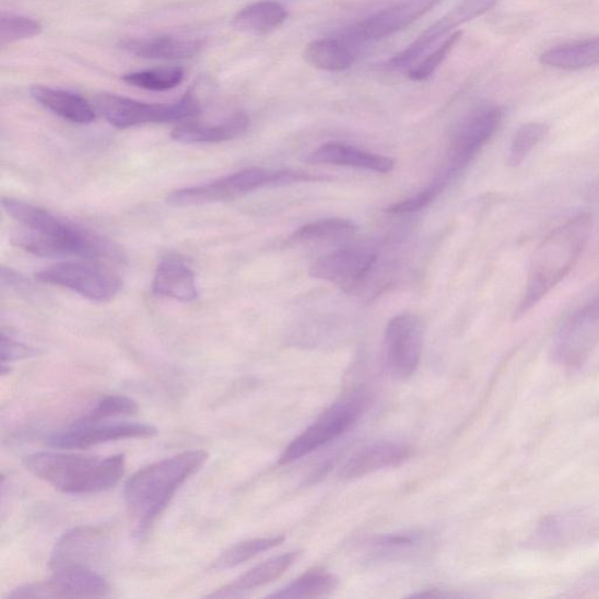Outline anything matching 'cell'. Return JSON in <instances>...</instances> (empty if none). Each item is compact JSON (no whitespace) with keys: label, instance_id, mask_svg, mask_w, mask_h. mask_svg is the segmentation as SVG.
Returning a JSON list of instances; mask_svg holds the SVG:
<instances>
[{"label":"cell","instance_id":"44dd1931","mask_svg":"<svg viewBox=\"0 0 599 599\" xmlns=\"http://www.w3.org/2000/svg\"><path fill=\"white\" fill-rule=\"evenodd\" d=\"M122 51L144 59L181 60L192 58L203 49V43L176 37L125 39Z\"/></svg>","mask_w":599,"mask_h":599},{"label":"cell","instance_id":"d6986e66","mask_svg":"<svg viewBox=\"0 0 599 599\" xmlns=\"http://www.w3.org/2000/svg\"><path fill=\"white\" fill-rule=\"evenodd\" d=\"M306 162L352 166V168L380 174H389L395 169L392 158L365 152V150L342 142L322 144L307 156Z\"/></svg>","mask_w":599,"mask_h":599},{"label":"cell","instance_id":"836d02e7","mask_svg":"<svg viewBox=\"0 0 599 599\" xmlns=\"http://www.w3.org/2000/svg\"><path fill=\"white\" fill-rule=\"evenodd\" d=\"M548 127L541 122L521 126L512 140L508 163L513 168L519 166L547 136Z\"/></svg>","mask_w":599,"mask_h":599},{"label":"cell","instance_id":"d4e9b609","mask_svg":"<svg viewBox=\"0 0 599 599\" xmlns=\"http://www.w3.org/2000/svg\"><path fill=\"white\" fill-rule=\"evenodd\" d=\"M31 96L63 120L78 125H90L96 119L93 107L80 95L46 86H33Z\"/></svg>","mask_w":599,"mask_h":599},{"label":"cell","instance_id":"8fae6325","mask_svg":"<svg viewBox=\"0 0 599 599\" xmlns=\"http://www.w3.org/2000/svg\"><path fill=\"white\" fill-rule=\"evenodd\" d=\"M378 259L377 248L368 242L348 245L316 260L309 271L321 279L352 293L368 278Z\"/></svg>","mask_w":599,"mask_h":599},{"label":"cell","instance_id":"9a60e30c","mask_svg":"<svg viewBox=\"0 0 599 599\" xmlns=\"http://www.w3.org/2000/svg\"><path fill=\"white\" fill-rule=\"evenodd\" d=\"M497 0H462L460 4L449 11L434 25L425 30L422 35L410 44L404 51L396 55L387 62L389 70H406L418 61L428 49L441 39L453 35L455 28L469 23L492 10Z\"/></svg>","mask_w":599,"mask_h":599},{"label":"cell","instance_id":"3957f363","mask_svg":"<svg viewBox=\"0 0 599 599\" xmlns=\"http://www.w3.org/2000/svg\"><path fill=\"white\" fill-rule=\"evenodd\" d=\"M27 471L64 494L105 492L119 484L126 456L91 457L63 453H37L24 459Z\"/></svg>","mask_w":599,"mask_h":599},{"label":"cell","instance_id":"9c48e42d","mask_svg":"<svg viewBox=\"0 0 599 599\" xmlns=\"http://www.w3.org/2000/svg\"><path fill=\"white\" fill-rule=\"evenodd\" d=\"M599 345V294L577 309L557 331L553 344L556 362L569 369L584 365Z\"/></svg>","mask_w":599,"mask_h":599},{"label":"cell","instance_id":"4fadbf2b","mask_svg":"<svg viewBox=\"0 0 599 599\" xmlns=\"http://www.w3.org/2000/svg\"><path fill=\"white\" fill-rule=\"evenodd\" d=\"M108 592L109 586L103 575L93 568L81 567L56 571L48 580L16 588L8 598H95L105 597Z\"/></svg>","mask_w":599,"mask_h":599},{"label":"cell","instance_id":"d6a6232c","mask_svg":"<svg viewBox=\"0 0 599 599\" xmlns=\"http://www.w3.org/2000/svg\"><path fill=\"white\" fill-rule=\"evenodd\" d=\"M138 410V404L129 397L121 395L107 396L94 409L73 423L79 425L97 424L113 418H118V415L134 414Z\"/></svg>","mask_w":599,"mask_h":599},{"label":"cell","instance_id":"8992f818","mask_svg":"<svg viewBox=\"0 0 599 599\" xmlns=\"http://www.w3.org/2000/svg\"><path fill=\"white\" fill-rule=\"evenodd\" d=\"M368 404L369 395L363 390L345 396L297 436L282 453L278 463H291L338 439L357 423Z\"/></svg>","mask_w":599,"mask_h":599},{"label":"cell","instance_id":"52a82bcc","mask_svg":"<svg viewBox=\"0 0 599 599\" xmlns=\"http://www.w3.org/2000/svg\"><path fill=\"white\" fill-rule=\"evenodd\" d=\"M96 106L104 118L116 128H131L150 124L176 122L195 118L199 108L196 98L188 94L174 104H146L114 94L96 97Z\"/></svg>","mask_w":599,"mask_h":599},{"label":"cell","instance_id":"8d00e7d4","mask_svg":"<svg viewBox=\"0 0 599 599\" xmlns=\"http://www.w3.org/2000/svg\"><path fill=\"white\" fill-rule=\"evenodd\" d=\"M461 37V31L454 32L453 35L448 36L437 49H434V51L427 55L420 63L415 64L414 68L409 71V79L420 82L428 79L431 75H434L448 55L451 54Z\"/></svg>","mask_w":599,"mask_h":599},{"label":"cell","instance_id":"4316f807","mask_svg":"<svg viewBox=\"0 0 599 599\" xmlns=\"http://www.w3.org/2000/svg\"><path fill=\"white\" fill-rule=\"evenodd\" d=\"M304 57L313 68L327 72H342L355 61L354 47L342 38H321L307 45Z\"/></svg>","mask_w":599,"mask_h":599},{"label":"cell","instance_id":"83f0119b","mask_svg":"<svg viewBox=\"0 0 599 599\" xmlns=\"http://www.w3.org/2000/svg\"><path fill=\"white\" fill-rule=\"evenodd\" d=\"M421 531H399L376 537L368 542V554L375 561H395L420 552L426 544Z\"/></svg>","mask_w":599,"mask_h":599},{"label":"cell","instance_id":"cb8c5ba5","mask_svg":"<svg viewBox=\"0 0 599 599\" xmlns=\"http://www.w3.org/2000/svg\"><path fill=\"white\" fill-rule=\"evenodd\" d=\"M289 19L286 8L277 0L259 2L242 9L232 21V26L249 36H266L279 28Z\"/></svg>","mask_w":599,"mask_h":599},{"label":"cell","instance_id":"30bf717a","mask_svg":"<svg viewBox=\"0 0 599 599\" xmlns=\"http://www.w3.org/2000/svg\"><path fill=\"white\" fill-rule=\"evenodd\" d=\"M443 0H398L351 27L340 32V38L352 46L385 39L418 22Z\"/></svg>","mask_w":599,"mask_h":599},{"label":"cell","instance_id":"2e32d148","mask_svg":"<svg viewBox=\"0 0 599 599\" xmlns=\"http://www.w3.org/2000/svg\"><path fill=\"white\" fill-rule=\"evenodd\" d=\"M158 434L155 426L141 423H102L79 425L72 423L68 428L48 437L47 444L55 448L85 449L95 445L124 441L153 438Z\"/></svg>","mask_w":599,"mask_h":599},{"label":"cell","instance_id":"7402d4cb","mask_svg":"<svg viewBox=\"0 0 599 599\" xmlns=\"http://www.w3.org/2000/svg\"><path fill=\"white\" fill-rule=\"evenodd\" d=\"M248 127V116L239 111L219 125H180L173 130L172 138L177 142L189 144L222 143L242 137Z\"/></svg>","mask_w":599,"mask_h":599},{"label":"cell","instance_id":"f1b7e54d","mask_svg":"<svg viewBox=\"0 0 599 599\" xmlns=\"http://www.w3.org/2000/svg\"><path fill=\"white\" fill-rule=\"evenodd\" d=\"M339 586L336 575L324 569L309 571L291 582L284 588L271 594L270 598H318L330 595Z\"/></svg>","mask_w":599,"mask_h":599},{"label":"cell","instance_id":"5b68a950","mask_svg":"<svg viewBox=\"0 0 599 599\" xmlns=\"http://www.w3.org/2000/svg\"><path fill=\"white\" fill-rule=\"evenodd\" d=\"M321 179L324 177L290 169L273 172L263 168H249L204 183V185L175 190L166 197V202L176 207L230 202L262 188Z\"/></svg>","mask_w":599,"mask_h":599},{"label":"cell","instance_id":"ba28073f","mask_svg":"<svg viewBox=\"0 0 599 599\" xmlns=\"http://www.w3.org/2000/svg\"><path fill=\"white\" fill-rule=\"evenodd\" d=\"M44 284L68 289L95 303H108L122 289V281L99 266L64 261L36 273Z\"/></svg>","mask_w":599,"mask_h":599},{"label":"cell","instance_id":"484cf974","mask_svg":"<svg viewBox=\"0 0 599 599\" xmlns=\"http://www.w3.org/2000/svg\"><path fill=\"white\" fill-rule=\"evenodd\" d=\"M540 62L563 71H578L599 64V37L555 46L540 56Z\"/></svg>","mask_w":599,"mask_h":599},{"label":"cell","instance_id":"e0dca14e","mask_svg":"<svg viewBox=\"0 0 599 599\" xmlns=\"http://www.w3.org/2000/svg\"><path fill=\"white\" fill-rule=\"evenodd\" d=\"M107 538L106 528L97 526H81L64 532L49 559V568L54 572L92 568L91 564L102 555Z\"/></svg>","mask_w":599,"mask_h":599},{"label":"cell","instance_id":"277c9868","mask_svg":"<svg viewBox=\"0 0 599 599\" xmlns=\"http://www.w3.org/2000/svg\"><path fill=\"white\" fill-rule=\"evenodd\" d=\"M3 209L26 230L56 240L69 258L104 259L124 262L126 257L119 245L85 227L57 218L39 207L3 197Z\"/></svg>","mask_w":599,"mask_h":599},{"label":"cell","instance_id":"f546056e","mask_svg":"<svg viewBox=\"0 0 599 599\" xmlns=\"http://www.w3.org/2000/svg\"><path fill=\"white\" fill-rule=\"evenodd\" d=\"M285 541L284 537H271L246 540L227 549L222 556L214 562L213 568L218 571L231 569L252 560L254 557L271 551Z\"/></svg>","mask_w":599,"mask_h":599},{"label":"cell","instance_id":"ffe728a7","mask_svg":"<svg viewBox=\"0 0 599 599\" xmlns=\"http://www.w3.org/2000/svg\"><path fill=\"white\" fill-rule=\"evenodd\" d=\"M153 292L180 303H192L199 296L196 275L189 266L175 258L163 259L153 279Z\"/></svg>","mask_w":599,"mask_h":599},{"label":"cell","instance_id":"7a4b0ae2","mask_svg":"<svg viewBox=\"0 0 599 599\" xmlns=\"http://www.w3.org/2000/svg\"><path fill=\"white\" fill-rule=\"evenodd\" d=\"M209 459L203 449L181 453L138 471L125 485V501L142 538L168 508L176 492L201 470Z\"/></svg>","mask_w":599,"mask_h":599},{"label":"cell","instance_id":"7c38bea8","mask_svg":"<svg viewBox=\"0 0 599 599\" xmlns=\"http://www.w3.org/2000/svg\"><path fill=\"white\" fill-rule=\"evenodd\" d=\"M424 347V325L418 315L395 316L386 328L385 360L388 372L407 379L418 371Z\"/></svg>","mask_w":599,"mask_h":599},{"label":"cell","instance_id":"74e56055","mask_svg":"<svg viewBox=\"0 0 599 599\" xmlns=\"http://www.w3.org/2000/svg\"><path fill=\"white\" fill-rule=\"evenodd\" d=\"M36 354V349L16 341L12 337L7 336L4 331L2 332V365H7V363L13 361L27 359Z\"/></svg>","mask_w":599,"mask_h":599},{"label":"cell","instance_id":"603a6c76","mask_svg":"<svg viewBox=\"0 0 599 599\" xmlns=\"http://www.w3.org/2000/svg\"><path fill=\"white\" fill-rule=\"evenodd\" d=\"M302 555L300 552H290L265 561L251 571H248L233 584L214 591L209 597L224 598L238 597L244 592L271 584L274 579L284 575Z\"/></svg>","mask_w":599,"mask_h":599},{"label":"cell","instance_id":"4dcf8cb0","mask_svg":"<svg viewBox=\"0 0 599 599\" xmlns=\"http://www.w3.org/2000/svg\"><path fill=\"white\" fill-rule=\"evenodd\" d=\"M357 226L343 219H327L300 226L292 235L294 242L334 240L354 235Z\"/></svg>","mask_w":599,"mask_h":599},{"label":"cell","instance_id":"5bb4252c","mask_svg":"<svg viewBox=\"0 0 599 599\" xmlns=\"http://www.w3.org/2000/svg\"><path fill=\"white\" fill-rule=\"evenodd\" d=\"M504 119L498 107H486L471 114L458 128L449 149L445 173L455 178L493 138Z\"/></svg>","mask_w":599,"mask_h":599},{"label":"cell","instance_id":"e575fe53","mask_svg":"<svg viewBox=\"0 0 599 599\" xmlns=\"http://www.w3.org/2000/svg\"><path fill=\"white\" fill-rule=\"evenodd\" d=\"M43 26L38 21L27 16L5 13L0 15V44L8 45L40 35Z\"/></svg>","mask_w":599,"mask_h":599},{"label":"cell","instance_id":"6da1fadb","mask_svg":"<svg viewBox=\"0 0 599 599\" xmlns=\"http://www.w3.org/2000/svg\"><path fill=\"white\" fill-rule=\"evenodd\" d=\"M592 219L582 213L565 222L541 242L532 255L521 302L515 316L521 318L538 306L575 268L590 238Z\"/></svg>","mask_w":599,"mask_h":599},{"label":"cell","instance_id":"ac0fdd59","mask_svg":"<svg viewBox=\"0 0 599 599\" xmlns=\"http://www.w3.org/2000/svg\"><path fill=\"white\" fill-rule=\"evenodd\" d=\"M411 456V448L398 442L383 441L360 449L340 471L343 480H355L401 465Z\"/></svg>","mask_w":599,"mask_h":599},{"label":"cell","instance_id":"d590c367","mask_svg":"<svg viewBox=\"0 0 599 599\" xmlns=\"http://www.w3.org/2000/svg\"><path fill=\"white\" fill-rule=\"evenodd\" d=\"M451 180L453 177L443 172L418 195L411 196L404 199V201L389 207L386 212L390 214H407L421 211L434 202Z\"/></svg>","mask_w":599,"mask_h":599},{"label":"cell","instance_id":"1f68e13d","mask_svg":"<svg viewBox=\"0 0 599 599\" xmlns=\"http://www.w3.org/2000/svg\"><path fill=\"white\" fill-rule=\"evenodd\" d=\"M185 80V71L179 68H163L128 73L124 81L130 86L153 92H165L176 89Z\"/></svg>","mask_w":599,"mask_h":599}]
</instances>
